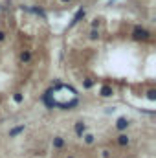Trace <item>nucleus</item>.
I'll use <instances>...</instances> for the list:
<instances>
[{
	"instance_id": "nucleus-1",
	"label": "nucleus",
	"mask_w": 156,
	"mask_h": 158,
	"mask_svg": "<svg viewBox=\"0 0 156 158\" xmlns=\"http://www.w3.org/2000/svg\"><path fill=\"white\" fill-rule=\"evenodd\" d=\"M48 96H51V101L50 105H57V107H63V109H70V107H76L77 105V94L72 86H66V85H61L57 83L53 90H48L46 92Z\"/></svg>"
},
{
	"instance_id": "nucleus-2",
	"label": "nucleus",
	"mask_w": 156,
	"mask_h": 158,
	"mask_svg": "<svg viewBox=\"0 0 156 158\" xmlns=\"http://www.w3.org/2000/svg\"><path fill=\"white\" fill-rule=\"evenodd\" d=\"M149 37H151V31L145 30V28H142V26H136L132 30V39L134 40H147Z\"/></svg>"
},
{
	"instance_id": "nucleus-3",
	"label": "nucleus",
	"mask_w": 156,
	"mask_h": 158,
	"mask_svg": "<svg viewBox=\"0 0 156 158\" xmlns=\"http://www.w3.org/2000/svg\"><path fill=\"white\" fill-rule=\"evenodd\" d=\"M99 96H101V98H112V96H114V88H112L110 85H103V86L99 88Z\"/></svg>"
},
{
	"instance_id": "nucleus-4",
	"label": "nucleus",
	"mask_w": 156,
	"mask_h": 158,
	"mask_svg": "<svg viewBox=\"0 0 156 158\" xmlns=\"http://www.w3.org/2000/svg\"><path fill=\"white\" fill-rule=\"evenodd\" d=\"M84 15H86V11H84V7H81V9H79L77 13L74 15V19H72V22L68 24V28H74V26L77 24V22L81 20V19H83V17H84Z\"/></svg>"
},
{
	"instance_id": "nucleus-5",
	"label": "nucleus",
	"mask_w": 156,
	"mask_h": 158,
	"mask_svg": "<svg viewBox=\"0 0 156 158\" xmlns=\"http://www.w3.org/2000/svg\"><path fill=\"white\" fill-rule=\"evenodd\" d=\"M74 131H76V134L81 138V136L86 132V125H84L83 121H76V125H74Z\"/></svg>"
},
{
	"instance_id": "nucleus-6",
	"label": "nucleus",
	"mask_w": 156,
	"mask_h": 158,
	"mask_svg": "<svg viewBox=\"0 0 156 158\" xmlns=\"http://www.w3.org/2000/svg\"><path fill=\"white\" fill-rule=\"evenodd\" d=\"M129 125H130V123H129V119L127 118H117V121H116V129L117 131H125Z\"/></svg>"
},
{
	"instance_id": "nucleus-7",
	"label": "nucleus",
	"mask_w": 156,
	"mask_h": 158,
	"mask_svg": "<svg viewBox=\"0 0 156 158\" xmlns=\"http://www.w3.org/2000/svg\"><path fill=\"white\" fill-rule=\"evenodd\" d=\"M51 145H53L55 149H63V147H64V138H61V136H55V138L51 140Z\"/></svg>"
},
{
	"instance_id": "nucleus-8",
	"label": "nucleus",
	"mask_w": 156,
	"mask_h": 158,
	"mask_svg": "<svg viewBox=\"0 0 156 158\" xmlns=\"http://www.w3.org/2000/svg\"><path fill=\"white\" fill-rule=\"evenodd\" d=\"M20 61H22V63H30V61H31V52H30V50H24V52L20 53Z\"/></svg>"
},
{
	"instance_id": "nucleus-9",
	"label": "nucleus",
	"mask_w": 156,
	"mask_h": 158,
	"mask_svg": "<svg viewBox=\"0 0 156 158\" xmlns=\"http://www.w3.org/2000/svg\"><path fill=\"white\" fill-rule=\"evenodd\" d=\"M24 129H26L24 125H18V127H15V129H11V131H9V136L13 138V136H17V134H20V132H22Z\"/></svg>"
},
{
	"instance_id": "nucleus-10",
	"label": "nucleus",
	"mask_w": 156,
	"mask_h": 158,
	"mask_svg": "<svg viewBox=\"0 0 156 158\" xmlns=\"http://www.w3.org/2000/svg\"><path fill=\"white\" fill-rule=\"evenodd\" d=\"M81 138H83V140H84V143H88V145H92V143H94V134H90V132H84Z\"/></svg>"
},
{
	"instance_id": "nucleus-11",
	"label": "nucleus",
	"mask_w": 156,
	"mask_h": 158,
	"mask_svg": "<svg viewBox=\"0 0 156 158\" xmlns=\"http://www.w3.org/2000/svg\"><path fill=\"white\" fill-rule=\"evenodd\" d=\"M129 142H130V140H129L127 134H119V136H117V143H119V145H129Z\"/></svg>"
},
{
	"instance_id": "nucleus-12",
	"label": "nucleus",
	"mask_w": 156,
	"mask_h": 158,
	"mask_svg": "<svg viewBox=\"0 0 156 158\" xmlns=\"http://www.w3.org/2000/svg\"><path fill=\"white\" fill-rule=\"evenodd\" d=\"M13 101H15V103H22V101H24V96H22L20 92H17V94L13 96Z\"/></svg>"
},
{
	"instance_id": "nucleus-13",
	"label": "nucleus",
	"mask_w": 156,
	"mask_h": 158,
	"mask_svg": "<svg viewBox=\"0 0 156 158\" xmlns=\"http://www.w3.org/2000/svg\"><path fill=\"white\" fill-rule=\"evenodd\" d=\"M90 39L97 40V39H99V31H97V30H92V31H90Z\"/></svg>"
},
{
	"instance_id": "nucleus-14",
	"label": "nucleus",
	"mask_w": 156,
	"mask_h": 158,
	"mask_svg": "<svg viewBox=\"0 0 156 158\" xmlns=\"http://www.w3.org/2000/svg\"><path fill=\"white\" fill-rule=\"evenodd\" d=\"M147 98H149L151 101H154L156 99V90H149V92H147Z\"/></svg>"
},
{
	"instance_id": "nucleus-15",
	"label": "nucleus",
	"mask_w": 156,
	"mask_h": 158,
	"mask_svg": "<svg viewBox=\"0 0 156 158\" xmlns=\"http://www.w3.org/2000/svg\"><path fill=\"white\" fill-rule=\"evenodd\" d=\"M99 22H101L99 19H94V20H92V30H96V28L99 26Z\"/></svg>"
},
{
	"instance_id": "nucleus-16",
	"label": "nucleus",
	"mask_w": 156,
	"mask_h": 158,
	"mask_svg": "<svg viewBox=\"0 0 156 158\" xmlns=\"http://www.w3.org/2000/svg\"><path fill=\"white\" fill-rule=\"evenodd\" d=\"M6 39V33H4V31H2V30H0V42H2V40Z\"/></svg>"
},
{
	"instance_id": "nucleus-17",
	"label": "nucleus",
	"mask_w": 156,
	"mask_h": 158,
	"mask_svg": "<svg viewBox=\"0 0 156 158\" xmlns=\"http://www.w3.org/2000/svg\"><path fill=\"white\" fill-rule=\"evenodd\" d=\"M59 2H63V4H70L72 0H59Z\"/></svg>"
},
{
	"instance_id": "nucleus-18",
	"label": "nucleus",
	"mask_w": 156,
	"mask_h": 158,
	"mask_svg": "<svg viewBox=\"0 0 156 158\" xmlns=\"http://www.w3.org/2000/svg\"><path fill=\"white\" fill-rule=\"evenodd\" d=\"M66 158H74V156H66Z\"/></svg>"
}]
</instances>
